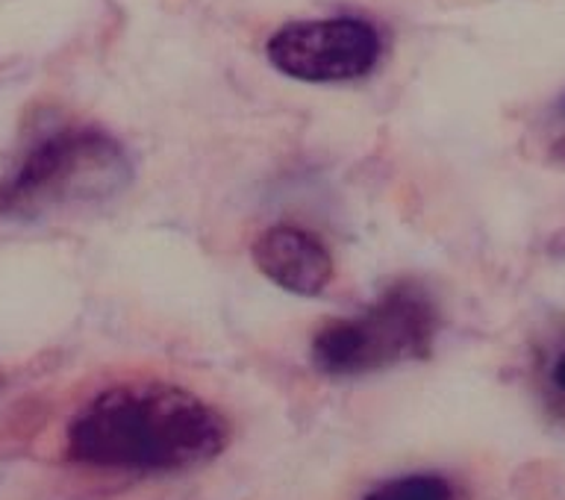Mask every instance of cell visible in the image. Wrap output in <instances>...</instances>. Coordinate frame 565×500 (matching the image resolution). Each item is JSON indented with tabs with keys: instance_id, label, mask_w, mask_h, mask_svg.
<instances>
[{
	"instance_id": "obj_1",
	"label": "cell",
	"mask_w": 565,
	"mask_h": 500,
	"mask_svg": "<svg viewBox=\"0 0 565 500\" xmlns=\"http://www.w3.org/2000/svg\"><path fill=\"white\" fill-rule=\"evenodd\" d=\"M230 445V422L174 383L132 380L97 392L68 424L77 466L121 475H180L210 466Z\"/></svg>"
},
{
	"instance_id": "obj_2",
	"label": "cell",
	"mask_w": 565,
	"mask_h": 500,
	"mask_svg": "<svg viewBox=\"0 0 565 500\" xmlns=\"http://www.w3.org/2000/svg\"><path fill=\"white\" fill-rule=\"evenodd\" d=\"M130 177V157L115 136L97 127H60L35 139L0 180V215L33 221L106 201Z\"/></svg>"
},
{
	"instance_id": "obj_3",
	"label": "cell",
	"mask_w": 565,
	"mask_h": 500,
	"mask_svg": "<svg viewBox=\"0 0 565 500\" xmlns=\"http://www.w3.org/2000/svg\"><path fill=\"white\" fill-rule=\"evenodd\" d=\"M439 333V309L413 283H397L360 316L333 318L312 339V362L330 377H362L424 360Z\"/></svg>"
},
{
	"instance_id": "obj_4",
	"label": "cell",
	"mask_w": 565,
	"mask_h": 500,
	"mask_svg": "<svg viewBox=\"0 0 565 500\" xmlns=\"http://www.w3.org/2000/svg\"><path fill=\"white\" fill-rule=\"evenodd\" d=\"M274 68L300 83H353L383 56V39L362 18H316L280 26L265 44Z\"/></svg>"
},
{
	"instance_id": "obj_5",
	"label": "cell",
	"mask_w": 565,
	"mask_h": 500,
	"mask_svg": "<svg viewBox=\"0 0 565 500\" xmlns=\"http://www.w3.org/2000/svg\"><path fill=\"white\" fill-rule=\"evenodd\" d=\"M254 265L282 291L312 298L333 280V256L321 238L298 224H274L254 242Z\"/></svg>"
},
{
	"instance_id": "obj_6",
	"label": "cell",
	"mask_w": 565,
	"mask_h": 500,
	"mask_svg": "<svg viewBox=\"0 0 565 500\" xmlns=\"http://www.w3.org/2000/svg\"><path fill=\"white\" fill-rule=\"evenodd\" d=\"M362 500H457V489L441 475H404L377 483Z\"/></svg>"
},
{
	"instance_id": "obj_7",
	"label": "cell",
	"mask_w": 565,
	"mask_h": 500,
	"mask_svg": "<svg viewBox=\"0 0 565 500\" xmlns=\"http://www.w3.org/2000/svg\"><path fill=\"white\" fill-rule=\"evenodd\" d=\"M539 141L542 153L556 166H565V92L547 106L539 124Z\"/></svg>"
},
{
	"instance_id": "obj_8",
	"label": "cell",
	"mask_w": 565,
	"mask_h": 500,
	"mask_svg": "<svg viewBox=\"0 0 565 500\" xmlns=\"http://www.w3.org/2000/svg\"><path fill=\"white\" fill-rule=\"evenodd\" d=\"M551 389L565 401V351L556 357L554 369H551Z\"/></svg>"
}]
</instances>
